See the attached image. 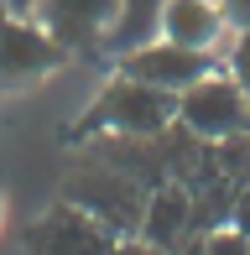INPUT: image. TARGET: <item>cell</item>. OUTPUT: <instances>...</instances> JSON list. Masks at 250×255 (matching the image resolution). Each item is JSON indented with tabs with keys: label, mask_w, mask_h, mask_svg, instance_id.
I'll use <instances>...</instances> for the list:
<instances>
[{
	"label": "cell",
	"mask_w": 250,
	"mask_h": 255,
	"mask_svg": "<svg viewBox=\"0 0 250 255\" xmlns=\"http://www.w3.org/2000/svg\"><path fill=\"white\" fill-rule=\"evenodd\" d=\"M31 21L63 52H84V47H105V37L120 21V0H37Z\"/></svg>",
	"instance_id": "obj_5"
},
{
	"label": "cell",
	"mask_w": 250,
	"mask_h": 255,
	"mask_svg": "<svg viewBox=\"0 0 250 255\" xmlns=\"http://www.w3.org/2000/svg\"><path fill=\"white\" fill-rule=\"evenodd\" d=\"M115 63H120L115 73L135 78V84H151V89H162V94H183V89H193L198 78H209L214 68H219L214 52L177 47V42H167V37H146L141 47L120 52Z\"/></svg>",
	"instance_id": "obj_3"
},
{
	"label": "cell",
	"mask_w": 250,
	"mask_h": 255,
	"mask_svg": "<svg viewBox=\"0 0 250 255\" xmlns=\"http://www.w3.org/2000/svg\"><path fill=\"white\" fill-rule=\"evenodd\" d=\"M63 47L37 26L31 16H10L0 10V89H26L37 78L63 68Z\"/></svg>",
	"instance_id": "obj_4"
},
{
	"label": "cell",
	"mask_w": 250,
	"mask_h": 255,
	"mask_svg": "<svg viewBox=\"0 0 250 255\" xmlns=\"http://www.w3.org/2000/svg\"><path fill=\"white\" fill-rule=\"evenodd\" d=\"M156 37L177 42V47H198V52H214V57H219V42L230 37V26H224L219 0H167L162 16H156Z\"/></svg>",
	"instance_id": "obj_7"
},
{
	"label": "cell",
	"mask_w": 250,
	"mask_h": 255,
	"mask_svg": "<svg viewBox=\"0 0 250 255\" xmlns=\"http://www.w3.org/2000/svg\"><path fill=\"white\" fill-rule=\"evenodd\" d=\"M0 224H5V214H0Z\"/></svg>",
	"instance_id": "obj_17"
},
{
	"label": "cell",
	"mask_w": 250,
	"mask_h": 255,
	"mask_svg": "<svg viewBox=\"0 0 250 255\" xmlns=\"http://www.w3.org/2000/svg\"><path fill=\"white\" fill-rule=\"evenodd\" d=\"M219 10H224V26H230V37L250 31V0H219Z\"/></svg>",
	"instance_id": "obj_12"
},
{
	"label": "cell",
	"mask_w": 250,
	"mask_h": 255,
	"mask_svg": "<svg viewBox=\"0 0 250 255\" xmlns=\"http://www.w3.org/2000/svg\"><path fill=\"white\" fill-rule=\"evenodd\" d=\"M177 130L209 146H230L250 135V94L235 73L214 68L209 78H198L193 89L177 94Z\"/></svg>",
	"instance_id": "obj_1"
},
{
	"label": "cell",
	"mask_w": 250,
	"mask_h": 255,
	"mask_svg": "<svg viewBox=\"0 0 250 255\" xmlns=\"http://www.w3.org/2000/svg\"><path fill=\"white\" fill-rule=\"evenodd\" d=\"M198 229V203L188 198L177 182H167V188H156L151 198L141 203V240H151V245L162 250H177L183 240Z\"/></svg>",
	"instance_id": "obj_9"
},
{
	"label": "cell",
	"mask_w": 250,
	"mask_h": 255,
	"mask_svg": "<svg viewBox=\"0 0 250 255\" xmlns=\"http://www.w3.org/2000/svg\"><path fill=\"white\" fill-rule=\"evenodd\" d=\"M162 5L167 0H120V21H115V31L105 37V52H130V47H141L146 37H156V16H162Z\"/></svg>",
	"instance_id": "obj_10"
},
{
	"label": "cell",
	"mask_w": 250,
	"mask_h": 255,
	"mask_svg": "<svg viewBox=\"0 0 250 255\" xmlns=\"http://www.w3.org/2000/svg\"><path fill=\"white\" fill-rule=\"evenodd\" d=\"M177 125V94H162L151 84L115 73L99 89L94 110H89V130H105L115 141H156V135Z\"/></svg>",
	"instance_id": "obj_2"
},
{
	"label": "cell",
	"mask_w": 250,
	"mask_h": 255,
	"mask_svg": "<svg viewBox=\"0 0 250 255\" xmlns=\"http://www.w3.org/2000/svg\"><path fill=\"white\" fill-rule=\"evenodd\" d=\"M31 5H37V0H5V10H10V16H31Z\"/></svg>",
	"instance_id": "obj_16"
},
{
	"label": "cell",
	"mask_w": 250,
	"mask_h": 255,
	"mask_svg": "<svg viewBox=\"0 0 250 255\" xmlns=\"http://www.w3.org/2000/svg\"><path fill=\"white\" fill-rule=\"evenodd\" d=\"M0 10H5V0H0Z\"/></svg>",
	"instance_id": "obj_18"
},
{
	"label": "cell",
	"mask_w": 250,
	"mask_h": 255,
	"mask_svg": "<svg viewBox=\"0 0 250 255\" xmlns=\"http://www.w3.org/2000/svg\"><path fill=\"white\" fill-rule=\"evenodd\" d=\"M120 235L105 229L94 214H84L78 203H63L26 235V255H115Z\"/></svg>",
	"instance_id": "obj_6"
},
{
	"label": "cell",
	"mask_w": 250,
	"mask_h": 255,
	"mask_svg": "<svg viewBox=\"0 0 250 255\" xmlns=\"http://www.w3.org/2000/svg\"><path fill=\"white\" fill-rule=\"evenodd\" d=\"M68 203H78L84 214H94L99 224L115 229V235H120V214H125V224L141 229V203H135L130 177H125V172H84V177H73Z\"/></svg>",
	"instance_id": "obj_8"
},
{
	"label": "cell",
	"mask_w": 250,
	"mask_h": 255,
	"mask_svg": "<svg viewBox=\"0 0 250 255\" xmlns=\"http://www.w3.org/2000/svg\"><path fill=\"white\" fill-rule=\"evenodd\" d=\"M115 255H172V250H162V245H151V240H120Z\"/></svg>",
	"instance_id": "obj_15"
},
{
	"label": "cell",
	"mask_w": 250,
	"mask_h": 255,
	"mask_svg": "<svg viewBox=\"0 0 250 255\" xmlns=\"http://www.w3.org/2000/svg\"><path fill=\"white\" fill-rule=\"evenodd\" d=\"M230 224L250 235V188H240V193H235V214H230Z\"/></svg>",
	"instance_id": "obj_14"
},
{
	"label": "cell",
	"mask_w": 250,
	"mask_h": 255,
	"mask_svg": "<svg viewBox=\"0 0 250 255\" xmlns=\"http://www.w3.org/2000/svg\"><path fill=\"white\" fill-rule=\"evenodd\" d=\"M172 255H250V235H245V229H235V224L193 229V235H188Z\"/></svg>",
	"instance_id": "obj_11"
},
{
	"label": "cell",
	"mask_w": 250,
	"mask_h": 255,
	"mask_svg": "<svg viewBox=\"0 0 250 255\" xmlns=\"http://www.w3.org/2000/svg\"><path fill=\"white\" fill-rule=\"evenodd\" d=\"M235 78H240L245 94H250V31H240V37H235Z\"/></svg>",
	"instance_id": "obj_13"
}]
</instances>
